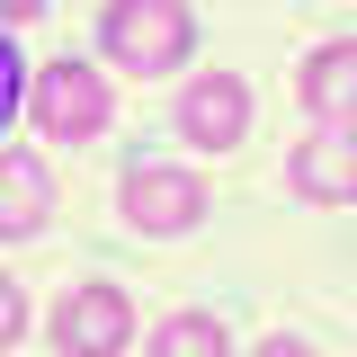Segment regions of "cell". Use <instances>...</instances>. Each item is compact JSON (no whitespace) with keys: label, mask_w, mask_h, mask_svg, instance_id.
<instances>
[{"label":"cell","mask_w":357,"mask_h":357,"mask_svg":"<svg viewBox=\"0 0 357 357\" xmlns=\"http://www.w3.org/2000/svg\"><path fill=\"white\" fill-rule=\"evenodd\" d=\"M98 45H107V63L116 72H178L188 54H197V18H188V0H107L98 9Z\"/></svg>","instance_id":"obj_1"},{"label":"cell","mask_w":357,"mask_h":357,"mask_svg":"<svg viewBox=\"0 0 357 357\" xmlns=\"http://www.w3.org/2000/svg\"><path fill=\"white\" fill-rule=\"evenodd\" d=\"M27 116H36L45 143H98L107 134V81L72 54H54V63L27 72Z\"/></svg>","instance_id":"obj_2"},{"label":"cell","mask_w":357,"mask_h":357,"mask_svg":"<svg viewBox=\"0 0 357 357\" xmlns=\"http://www.w3.org/2000/svg\"><path fill=\"white\" fill-rule=\"evenodd\" d=\"M116 206H126V232H143V241H178V232L206 223V178H197V170H170V161H143V170H126Z\"/></svg>","instance_id":"obj_3"},{"label":"cell","mask_w":357,"mask_h":357,"mask_svg":"<svg viewBox=\"0 0 357 357\" xmlns=\"http://www.w3.org/2000/svg\"><path fill=\"white\" fill-rule=\"evenodd\" d=\"M126 340H134V304H126V286H107V277L63 286V304H54V349H63V357H116Z\"/></svg>","instance_id":"obj_4"},{"label":"cell","mask_w":357,"mask_h":357,"mask_svg":"<svg viewBox=\"0 0 357 357\" xmlns=\"http://www.w3.org/2000/svg\"><path fill=\"white\" fill-rule=\"evenodd\" d=\"M178 134L197 152H232L250 134V89H241V72H197V81L178 89Z\"/></svg>","instance_id":"obj_5"},{"label":"cell","mask_w":357,"mask_h":357,"mask_svg":"<svg viewBox=\"0 0 357 357\" xmlns=\"http://www.w3.org/2000/svg\"><path fill=\"white\" fill-rule=\"evenodd\" d=\"M286 188L304 206H349L357 197V134L349 126H312L295 152H286Z\"/></svg>","instance_id":"obj_6"},{"label":"cell","mask_w":357,"mask_h":357,"mask_svg":"<svg viewBox=\"0 0 357 357\" xmlns=\"http://www.w3.org/2000/svg\"><path fill=\"white\" fill-rule=\"evenodd\" d=\"M54 223V170L45 152H0V241H36Z\"/></svg>","instance_id":"obj_7"},{"label":"cell","mask_w":357,"mask_h":357,"mask_svg":"<svg viewBox=\"0 0 357 357\" xmlns=\"http://www.w3.org/2000/svg\"><path fill=\"white\" fill-rule=\"evenodd\" d=\"M304 107H312V126H357V45H312V63H304Z\"/></svg>","instance_id":"obj_8"},{"label":"cell","mask_w":357,"mask_h":357,"mask_svg":"<svg viewBox=\"0 0 357 357\" xmlns=\"http://www.w3.org/2000/svg\"><path fill=\"white\" fill-rule=\"evenodd\" d=\"M152 357H223V321L215 312H178L152 331Z\"/></svg>","instance_id":"obj_9"},{"label":"cell","mask_w":357,"mask_h":357,"mask_svg":"<svg viewBox=\"0 0 357 357\" xmlns=\"http://www.w3.org/2000/svg\"><path fill=\"white\" fill-rule=\"evenodd\" d=\"M18 107H27V63H18V45H9V27H0V134H9Z\"/></svg>","instance_id":"obj_10"},{"label":"cell","mask_w":357,"mask_h":357,"mask_svg":"<svg viewBox=\"0 0 357 357\" xmlns=\"http://www.w3.org/2000/svg\"><path fill=\"white\" fill-rule=\"evenodd\" d=\"M27 340V295H18V277L0 268V349H18Z\"/></svg>","instance_id":"obj_11"},{"label":"cell","mask_w":357,"mask_h":357,"mask_svg":"<svg viewBox=\"0 0 357 357\" xmlns=\"http://www.w3.org/2000/svg\"><path fill=\"white\" fill-rule=\"evenodd\" d=\"M54 0H0V27H27V18H45Z\"/></svg>","instance_id":"obj_12"}]
</instances>
